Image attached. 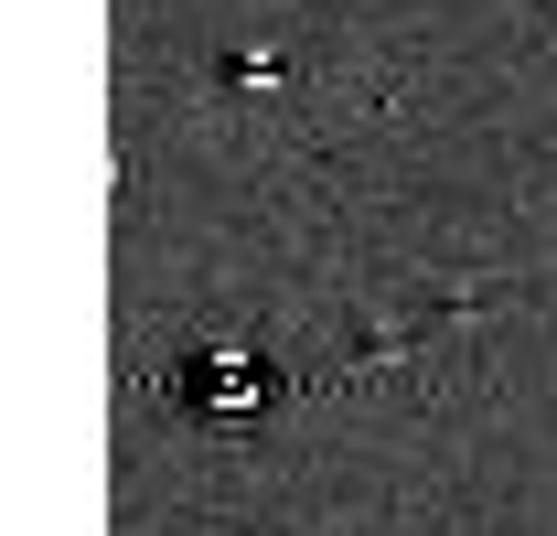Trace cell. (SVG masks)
Here are the masks:
<instances>
[{
	"instance_id": "obj_1",
	"label": "cell",
	"mask_w": 557,
	"mask_h": 536,
	"mask_svg": "<svg viewBox=\"0 0 557 536\" xmlns=\"http://www.w3.org/2000/svg\"><path fill=\"white\" fill-rule=\"evenodd\" d=\"M172 398H183V418H225V429H247V418L269 407V354H258V343H205V354H183Z\"/></svg>"
},
{
	"instance_id": "obj_2",
	"label": "cell",
	"mask_w": 557,
	"mask_h": 536,
	"mask_svg": "<svg viewBox=\"0 0 557 536\" xmlns=\"http://www.w3.org/2000/svg\"><path fill=\"white\" fill-rule=\"evenodd\" d=\"M214 75H225V86H278V44H236V54H214Z\"/></svg>"
}]
</instances>
